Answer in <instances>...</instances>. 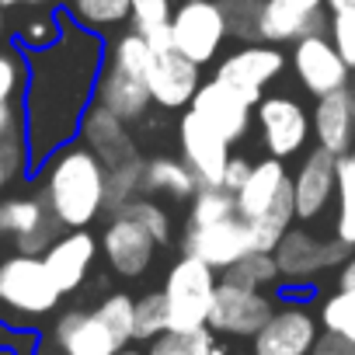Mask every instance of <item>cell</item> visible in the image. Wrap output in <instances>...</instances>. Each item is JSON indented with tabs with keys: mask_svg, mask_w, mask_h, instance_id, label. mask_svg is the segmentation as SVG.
<instances>
[{
	"mask_svg": "<svg viewBox=\"0 0 355 355\" xmlns=\"http://www.w3.org/2000/svg\"><path fill=\"white\" fill-rule=\"evenodd\" d=\"M105 49V35L77 25L63 11L60 42H53L42 53H28V87L21 108L32 174L42 167L46 157H53L60 146L80 136V122L94 105Z\"/></svg>",
	"mask_w": 355,
	"mask_h": 355,
	"instance_id": "6da1fadb",
	"label": "cell"
},
{
	"mask_svg": "<svg viewBox=\"0 0 355 355\" xmlns=\"http://www.w3.org/2000/svg\"><path fill=\"white\" fill-rule=\"evenodd\" d=\"M35 178L39 196L46 199L49 213L63 230H91V223H98L108 213V164L80 139L46 157Z\"/></svg>",
	"mask_w": 355,
	"mask_h": 355,
	"instance_id": "7a4b0ae2",
	"label": "cell"
},
{
	"mask_svg": "<svg viewBox=\"0 0 355 355\" xmlns=\"http://www.w3.org/2000/svg\"><path fill=\"white\" fill-rule=\"evenodd\" d=\"M63 300L49 265L42 254L11 251L0 258V324L8 327H32L35 320L49 317Z\"/></svg>",
	"mask_w": 355,
	"mask_h": 355,
	"instance_id": "3957f363",
	"label": "cell"
},
{
	"mask_svg": "<svg viewBox=\"0 0 355 355\" xmlns=\"http://www.w3.org/2000/svg\"><path fill=\"white\" fill-rule=\"evenodd\" d=\"M220 272L209 268L202 258L182 254L164 275V300H167V317L171 331H196L209 327V310L216 300V279Z\"/></svg>",
	"mask_w": 355,
	"mask_h": 355,
	"instance_id": "277c9868",
	"label": "cell"
},
{
	"mask_svg": "<svg viewBox=\"0 0 355 355\" xmlns=\"http://www.w3.org/2000/svg\"><path fill=\"white\" fill-rule=\"evenodd\" d=\"M150 39V67H146V84L153 94V105L164 112L189 108L196 91L202 87V67L192 63L182 49L171 42V25L157 28L146 35Z\"/></svg>",
	"mask_w": 355,
	"mask_h": 355,
	"instance_id": "5b68a950",
	"label": "cell"
},
{
	"mask_svg": "<svg viewBox=\"0 0 355 355\" xmlns=\"http://www.w3.org/2000/svg\"><path fill=\"white\" fill-rule=\"evenodd\" d=\"M289 56L279 46L268 42H244L241 49L227 53L213 73L216 84H223L227 91H234L241 101H248L251 108H258V101L265 98V87L272 80H279L286 73Z\"/></svg>",
	"mask_w": 355,
	"mask_h": 355,
	"instance_id": "8992f818",
	"label": "cell"
},
{
	"mask_svg": "<svg viewBox=\"0 0 355 355\" xmlns=\"http://www.w3.org/2000/svg\"><path fill=\"white\" fill-rule=\"evenodd\" d=\"M254 125L261 136V146L268 157L275 160H289L300 157L306 150V143L313 139V122L310 112L303 108L300 98L293 94H265L254 108Z\"/></svg>",
	"mask_w": 355,
	"mask_h": 355,
	"instance_id": "52a82bcc",
	"label": "cell"
},
{
	"mask_svg": "<svg viewBox=\"0 0 355 355\" xmlns=\"http://www.w3.org/2000/svg\"><path fill=\"white\" fill-rule=\"evenodd\" d=\"M230 39L220 0H182L171 18V42L192 63L206 67L220 56L223 42Z\"/></svg>",
	"mask_w": 355,
	"mask_h": 355,
	"instance_id": "ba28073f",
	"label": "cell"
},
{
	"mask_svg": "<svg viewBox=\"0 0 355 355\" xmlns=\"http://www.w3.org/2000/svg\"><path fill=\"white\" fill-rule=\"evenodd\" d=\"M63 234L56 216L49 213L46 199L39 192L25 196H4L0 199V237L11 241L21 254H46L49 244Z\"/></svg>",
	"mask_w": 355,
	"mask_h": 355,
	"instance_id": "9c48e42d",
	"label": "cell"
},
{
	"mask_svg": "<svg viewBox=\"0 0 355 355\" xmlns=\"http://www.w3.org/2000/svg\"><path fill=\"white\" fill-rule=\"evenodd\" d=\"M272 254H275V265H279L282 282L303 286V282H313V275H320V272H327L334 265H345L348 254H352V248L341 244L338 237L320 241L306 227H289L286 237L279 241V248Z\"/></svg>",
	"mask_w": 355,
	"mask_h": 355,
	"instance_id": "30bf717a",
	"label": "cell"
},
{
	"mask_svg": "<svg viewBox=\"0 0 355 355\" xmlns=\"http://www.w3.org/2000/svg\"><path fill=\"white\" fill-rule=\"evenodd\" d=\"M254 248V227L251 220H244L241 213L223 220V223H209V227H192L185 223L182 234V254L202 258L209 268L216 272H230L241 258H248Z\"/></svg>",
	"mask_w": 355,
	"mask_h": 355,
	"instance_id": "8fae6325",
	"label": "cell"
},
{
	"mask_svg": "<svg viewBox=\"0 0 355 355\" xmlns=\"http://www.w3.org/2000/svg\"><path fill=\"white\" fill-rule=\"evenodd\" d=\"M272 313H275V303H272V296H265V289H251V286L220 279L216 300L209 310V331L227 334V338H254L268 324Z\"/></svg>",
	"mask_w": 355,
	"mask_h": 355,
	"instance_id": "7c38bea8",
	"label": "cell"
},
{
	"mask_svg": "<svg viewBox=\"0 0 355 355\" xmlns=\"http://www.w3.org/2000/svg\"><path fill=\"white\" fill-rule=\"evenodd\" d=\"M289 67L300 80V87L313 98L334 94L352 87V67L345 63V56L334 49L331 35H310L300 39L289 53Z\"/></svg>",
	"mask_w": 355,
	"mask_h": 355,
	"instance_id": "4fadbf2b",
	"label": "cell"
},
{
	"mask_svg": "<svg viewBox=\"0 0 355 355\" xmlns=\"http://www.w3.org/2000/svg\"><path fill=\"white\" fill-rule=\"evenodd\" d=\"M178 146H182V160L192 167L202 189H223V174L234 157V146L209 129L196 112H185L178 119Z\"/></svg>",
	"mask_w": 355,
	"mask_h": 355,
	"instance_id": "5bb4252c",
	"label": "cell"
},
{
	"mask_svg": "<svg viewBox=\"0 0 355 355\" xmlns=\"http://www.w3.org/2000/svg\"><path fill=\"white\" fill-rule=\"evenodd\" d=\"M338 199V157L313 146L293 174L296 223H317L331 213Z\"/></svg>",
	"mask_w": 355,
	"mask_h": 355,
	"instance_id": "9a60e30c",
	"label": "cell"
},
{
	"mask_svg": "<svg viewBox=\"0 0 355 355\" xmlns=\"http://www.w3.org/2000/svg\"><path fill=\"white\" fill-rule=\"evenodd\" d=\"M101 258L108 261V268L122 279H139L150 272L153 258H157V241L125 213H112L105 230H101Z\"/></svg>",
	"mask_w": 355,
	"mask_h": 355,
	"instance_id": "2e32d148",
	"label": "cell"
},
{
	"mask_svg": "<svg viewBox=\"0 0 355 355\" xmlns=\"http://www.w3.org/2000/svg\"><path fill=\"white\" fill-rule=\"evenodd\" d=\"M310 35H331V15L324 0H265L261 11V42L296 46Z\"/></svg>",
	"mask_w": 355,
	"mask_h": 355,
	"instance_id": "e0dca14e",
	"label": "cell"
},
{
	"mask_svg": "<svg viewBox=\"0 0 355 355\" xmlns=\"http://www.w3.org/2000/svg\"><path fill=\"white\" fill-rule=\"evenodd\" d=\"M320 338V320L303 303L275 306L268 324L251 338L254 355H310Z\"/></svg>",
	"mask_w": 355,
	"mask_h": 355,
	"instance_id": "ac0fdd59",
	"label": "cell"
},
{
	"mask_svg": "<svg viewBox=\"0 0 355 355\" xmlns=\"http://www.w3.org/2000/svg\"><path fill=\"white\" fill-rule=\"evenodd\" d=\"M189 112H196L209 129H216L230 146H237L241 139H248L251 125H254V108L248 101H241L234 91H227L223 84L209 80L196 91Z\"/></svg>",
	"mask_w": 355,
	"mask_h": 355,
	"instance_id": "d6986e66",
	"label": "cell"
},
{
	"mask_svg": "<svg viewBox=\"0 0 355 355\" xmlns=\"http://www.w3.org/2000/svg\"><path fill=\"white\" fill-rule=\"evenodd\" d=\"M53 341L63 355H119L125 341L105 324L98 310H67L53 327Z\"/></svg>",
	"mask_w": 355,
	"mask_h": 355,
	"instance_id": "ffe728a7",
	"label": "cell"
},
{
	"mask_svg": "<svg viewBox=\"0 0 355 355\" xmlns=\"http://www.w3.org/2000/svg\"><path fill=\"white\" fill-rule=\"evenodd\" d=\"M234 199H237V213L244 220H265L279 202L293 199V174H289L286 160H275V157L254 160L248 182L241 185V192Z\"/></svg>",
	"mask_w": 355,
	"mask_h": 355,
	"instance_id": "44dd1931",
	"label": "cell"
},
{
	"mask_svg": "<svg viewBox=\"0 0 355 355\" xmlns=\"http://www.w3.org/2000/svg\"><path fill=\"white\" fill-rule=\"evenodd\" d=\"M98 254H101V241H98L91 230H63V234L49 244V251H46L42 258H46V265H49L56 286H60L63 296H67V293H77V289L87 282V275H91Z\"/></svg>",
	"mask_w": 355,
	"mask_h": 355,
	"instance_id": "7402d4cb",
	"label": "cell"
},
{
	"mask_svg": "<svg viewBox=\"0 0 355 355\" xmlns=\"http://www.w3.org/2000/svg\"><path fill=\"white\" fill-rule=\"evenodd\" d=\"M94 105L115 112L122 122H139L150 105H153V94H150V84L146 77L139 73H129L122 67H115L112 60L101 63V73H98V87H94Z\"/></svg>",
	"mask_w": 355,
	"mask_h": 355,
	"instance_id": "603a6c76",
	"label": "cell"
},
{
	"mask_svg": "<svg viewBox=\"0 0 355 355\" xmlns=\"http://www.w3.org/2000/svg\"><path fill=\"white\" fill-rule=\"evenodd\" d=\"M310 122H313V143L320 150H327L334 157H348L355 146V94H352V87L317 98Z\"/></svg>",
	"mask_w": 355,
	"mask_h": 355,
	"instance_id": "cb8c5ba5",
	"label": "cell"
},
{
	"mask_svg": "<svg viewBox=\"0 0 355 355\" xmlns=\"http://www.w3.org/2000/svg\"><path fill=\"white\" fill-rule=\"evenodd\" d=\"M77 139H80L84 146H91L108 167L125 164V160L136 157V143H132L129 122H122L115 112H108V108H101V105H91V108H87Z\"/></svg>",
	"mask_w": 355,
	"mask_h": 355,
	"instance_id": "d4e9b609",
	"label": "cell"
},
{
	"mask_svg": "<svg viewBox=\"0 0 355 355\" xmlns=\"http://www.w3.org/2000/svg\"><path fill=\"white\" fill-rule=\"evenodd\" d=\"M199 178L182 157H150L143 171V196H164L171 202H192L199 196Z\"/></svg>",
	"mask_w": 355,
	"mask_h": 355,
	"instance_id": "484cf974",
	"label": "cell"
},
{
	"mask_svg": "<svg viewBox=\"0 0 355 355\" xmlns=\"http://www.w3.org/2000/svg\"><path fill=\"white\" fill-rule=\"evenodd\" d=\"M63 11H67L77 25H84V28H91V32H98V35H108V32L129 25V18H132V0H67Z\"/></svg>",
	"mask_w": 355,
	"mask_h": 355,
	"instance_id": "4316f807",
	"label": "cell"
},
{
	"mask_svg": "<svg viewBox=\"0 0 355 355\" xmlns=\"http://www.w3.org/2000/svg\"><path fill=\"white\" fill-rule=\"evenodd\" d=\"M63 35V8H28L15 25V46L25 53H42Z\"/></svg>",
	"mask_w": 355,
	"mask_h": 355,
	"instance_id": "83f0119b",
	"label": "cell"
},
{
	"mask_svg": "<svg viewBox=\"0 0 355 355\" xmlns=\"http://www.w3.org/2000/svg\"><path fill=\"white\" fill-rule=\"evenodd\" d=\"M334 237L355 251V160L338 157V199H334Z\"/></svg>",
	"mask_w": 355,
	"mask_h": 355,
	"instance_id": "f1b7e54d",
	"label": "cell"
},
{
	"mask_svg": "<svg viewBox=\"0 0 355 355\" xmlns=\"http://www.w3.org/2000/svg\"><path fill=\"white\" fill-rule=\"evenodd\" d=\"M143 171H146V160H143L139 153H136L132 160H125V164L108 167V196H105L108 216L143 196Z\"/></svg>",
	"mask_w": 355,
	"mask_h": 355,
	"instance_id": "f546056e",
	"label": "cell"
},
{
	"mask_svg": "<svg viewBox=\"0 0 355 355\" xmlns=\"http://www.w3.org/2000/svg\"><path fill=\"white\" fill-rule=\"evenodd\" d=\"M150 355H216V338L209 327L196 331H164L150 341Z\"/></svg>",
	"mask_w": 355,
	"mask_h": 355,
	"instance_id": "4dcf8cb0",
	"label": "cell"
},
{
	"mask_svg": "<svg viewBox=\"0 0 355 355\" xmlns=\"http://www.w3.org/2000/svg\"><path fill=\"white\" fill-rule=\"evenodd\" d=\"M28 87V53L0 46V105H21Z\"/></svg>",
	"mask_w": 355,
	"mask_h": 355,
	"instance_id": "1f68e13d",
	"label": "cell"
},
{
	"mask_svg": "<svg viewBox=\"0 0 355 355\" xmlns=\"http://www.w3.org/2000/svg\"><path fill=\"white\" fill-rule=\"evenodd\" d=\"M317 320H320L324 331L355 341V289H341L338 286L331 296H324Z\"/></svg>",
	"mask_w": 355,
	"mask_h": 355,
	"instance_id": "d6a6232c",
	"label": "cell"
},
{
	"mask_svg": "<svg viewBox=\"0 0 355 355\" xmlns=\"http://www.w3.org/2000/svg\"><path fill=\"white\" fill-rule=\"evenodd\" d=\"M227 28L241 42H261V11L265 0H220Z\"/></svg>",
	"mask_w": 355,
	"mask_h": 355,
	"instance_id": "836d02e7",
	"label": "cell"
},
{
	"mask_svg": "<svg viewBox=\"0 0 355 355\" xmlns=\"http://www.w3.org/2000/svg\"><path fill=\"white\" fill-rule=\"evenodd\" d=\"M223 279L241 282V286H251V289H265V286L282 282V275H279V265H275V254H272V251H251V254H248V258H241L230 272H223Z\"/></svg>",
	"mask_w": 355,
	"mask_h": 355,
	"instance_id": "e575fe53",
	"label": "cell"
},
{
	"mask_svg": "<svg viewBox=\"0 0 355 355\" xmlns=\"http://www.w3.org/2000/svg\"><path fill=\"white\" fill-rule=\"evenodd\" d=\"M237 216V199L227 189H199V196L189 206V223L192 227H209Z\"/></svg>",
	"mask_w": 355,
	"mask_h": 355,
	"instance_id": "d590c367",
	"label": "cell"
},
{
	"mask_svg": "<svg viewBox=\"0 0 355 355\" xmlns=\"http://www.w3.org/2000/svg\"><path fill=\"white\" fill-rule=\"evenodd\" d=\"M164 331H171L164 289L143 293V296L136 300V341H153V338H160Z\"/></svg>",
	"mask_w": 355,
	"mask_h": 355,
	"instance_id": "8d00e7d4",
	"label": "cell"
},
{
	"mask_svg": "<svg viewBox=\"0 0 355 355\" xmlns=\"http://www.w3.org/2000/svg\"><path fill=\"white\" fill-rule=\"evenodd\" d=\"M119 213H125L129 220H136L160 248L171 241V216H167V209L157 202V199H150V196H139V199H132L129 206H122Z\"/></svg>",
	"mask_w": 355,
	"mask_h": 355,
	"instance_id": "74e56055",
	"label": "cell"
},
{
	"mask_svg": "<svg viewBox=\"0 0 355 355\" xmlns=\"http://www.w3.org/2000/svg\"><path fill=\"white\" fill-rule=\"evenodd\" d=\"M94 310L105 317V324H108L125 345L136 338V300H132L129 293H108Z\"/></svg>",
	"mask_w": 355,
	"mask_h": 355,
	"instance_id": "f35d334b",
	"label": "cell"
},
{
	"mask_svg": "<svg viewBox=\"0 0 355 355\" xmlns=\"http://www.w3.org/2000/svg\"><path fill=\"white\" fill-rule=\"evenodd\" d=\"M174 18V0H132V18L129 25L143 35L157 32V28H167Z\"/></svg>",
	"mask_w": 355,
	"mask_h": 355,
	"instance_id": "ab89813d",
	"label": "cell"
},
{
	"mask_svg": "<svg viewBox=\"0 0 355 355\" xmlns=\"http://www.w3.org/2000/svg\"><path fill=\"white\" fill-rule=\"evenodd\" d=\"M32 171V157H28V143L15 139V143H0V196H4L18 178Z\"/></svg>",
	"mask_w": 355,
	"mask_h": 355,
	"instance_id": "60d3db41",
	"label": "cell"
},
{
	"mask_svg": "<svg viewBox=\"0 0 355 355\" xmlns=\"http://www.w3.org/2000/svg\"><path fill=\"white\" fill-rule=\"evenodd\" d=\"M331 42L355 70V18H331Z\"/></svg>",
	"mask_w": 355,
	"mask_h": 355,
	"instance_id": "b9f144b4",
	"label": "cell"
},
{
	"mask_svg": "<svg viewBox=\"0 0 355 355\" xmlns=\"http://www.w3.org/2000/svg\"><path fill=\"white\" fill-rule=\"evenodd\" d=\"M15 139H25V108L0 105V143H15Z\"/></svg>",
	"mask_w": 355,
	"mask_h": 355,
	"instance_id": "7bdbcfd3",
	"label": "cell"
},
{
	"mask_svg": "<svg viewBox=\"0 0 355 355\" xmlns=\"http://www.w3.org/2000/svg\"><path fill=\"white\" fill-rule=\"evenodd\" d=\"M251 167H254V160H248V157H241V153H234V157H230L227 174H223V189H227L230 196H237V192H241V185L248 182V174H251Z\"/></svg>",
	"mask_w": 355,
	"mask_h": 355,
	"instance_id": "ee69618b",
	"label": "cell"
},
{
	"mask_svg": "<svg viewBox=\"0 0 355 355\" xmlns=\"http://www.w3.org/2000/svg\"><path fill=\"white\" fill-rule=\"evenodd\" d=\"M310 355H355V341H348V338H341V334L324 331V334L317 338V345H313V352H310Z\"/></svg>",
	"mask_w": 355,
	"mask_h": 355,
	"instance_id": "f6af8a7d",
	"label": "cell"
},
{
	"mask_svg": "<svg viewBox=\"0 0 355 355\" xmlns=\"http://www.w3.org/2000/svg\"><path fill=\"white\" fill-rule=\"evenodd\" d=\"M331 18H355V0H324Z\"/></svg>",
	"mask_w": 355,
	"mask_h": 355,
	"instance_id": "bcb514c9",
	"label": "cell"
},
{
	"mask_svg": "<svg viewBox=\"0 0 355 355\" xmlns=\"http://www.w3.org/2000/svg\"><path fill=\"white\" fill-rule=\"evenodd\" d=\"M338 286L341 289H355V254H348V261L338 272Z\"/></svg>",
	"mask_w": 355,
	"mask_h": 355,
	"instance_id": "7dc6e473",
	"label": "cell"
},
{
	"mask_svg": "<svg viewBox=\"0 0 355 355\" xmlns=\"http://www.w3.org/2000/svg\"><path fill=\"white\" fill-rule=\"evenodd\" d=\"M4 8L15 11V8H56V0H4Z\"/></svg>",
	"mask_w": 355,
	"mask_h": 355,
	"instance_id": "c3c4849f",
	"label": "cell"
},
{
	"mask_svg": "<svg viewBox=\"0 0 355 355\" xmlns=\"http://www.w3.org/2000/svg\"><path fill=\"white\" fill-rule=\"evenodd\" d=\"M8 35V8H4V0H0V39Z\"/></svg>",
	"mask_w": 355,
	"mask_h": 355,
	"instance_id": "681fc988",
	"label": "cell"
},
{
	"mask_svg": "<svg viewBox=\"0 0 355 355\" xmlns=\"http://www.w3.org/2000/svg\"><path fill=\"white\" fill-rule=\"evenodd\" d=\"M119 355H150V352H139V348H122Z\"/></svg>",
	"mask_w": 355,
	"mask_h": 355,
	"instance_id": "f907efd6",
	"label": "cell"
},
{
	"mask_svg": "<svg viewBox=\"0 0 355 355\" xmlns=\"http://www.w3.org/2000/svg\"><path fill=\"white\" fill-rule=\"evenodd\" d=\"M0 355H18V352H11V348H4V345H0Z\"/></svg>",
	"mask_w": 355,
	"mask_h": 355,
	"instance_id": "816d5d0a",
	"label": "cell"
},
{
	"mask_svg": "<svg viewBox=\"0 0 355 355\" xmlns=\"http://www.w3.org/2000/svg\"><path fill=\"white\" fill-rule=\"evenodd\" d=\"M348 157H352V160H355V146H352V153H348Z\"/></svg>",
	"mask_w": 355,
	"mask_h": 355,
	"instance_id": "f5cc1de1",
	"label": "cell"
},
{
	"mask_svg": "<svg viewBox=\"0 0 355 355\" xmlns=\"http://www.w3.org/2000/svg\"><path fill=\"white\" fill-rule=\"evenodd\" d=\"M352 94H355V84H352Z\"/></svg>",
	"mask_w": 355,
	"mask_h": 355,
	"instance_id": "db71d44e",
	"label": "cell"
}]
</instances>
